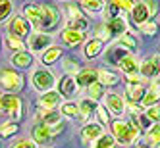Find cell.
Segmentation results:
<instances>
[{
	"instance_id": "cell-1",
	"label": "cell",
	"mask_w": 160,
	"mask_h": 148,
	"mask_svg": "<svg viewBox=\"0 0 160 148\" xmlns=\"http://www.w3.org/2000/svg\"><path fill=\"white\" fill-rule=\"evenodd\" d=\"M23 17L29 21L31 29L35 27L37 33H44V35L58 31L62 25V14L52 4H25Z\"/></svg>"
},
{
	"instance_id": "cell-2",
	"label": "cell",
	"mask_w": 160,
	"mask_h": 148,
	"mask_svg": "<svg viewBox=\"0 0 160 148\" xmlns=\"http://www.w3.org/2000/svg\"><path fill=\"white\" fill-rule=\"evenodd\" d=\"M114 141H116L120 146H129L133 144L137 139H139L141 135V129H139V121H137L135 117L123 121V119H116L112 123V133Z\"/></svg>"
},
{
	"instance_id": "cell-3",
	"label": "cell",
	"mask_w": 160,
	"mask_h": 148,
	"mask_svg": "<svg viewBox=\"0 0 160 148\" xmlns=\"http://www.w3.org/2000/svg\"><path fill=\"white\" fill-rule=\"evenodd\" d=\"M31 85L35 90H39L41 94H44V93H48V90L54 88L56 77L48 67H37V69H33V73H31Z\"/></svg>"
},
{
	"instance_id": "cell-4",
	"label": "cell",
	"mask_w": 160,
	"mask_h": 148,
	"mask_svg": "<svg viewBox=\"0 0 160 148\" xmlns=\"http://www.w3.org/2000/svg\"><path fill=\"white\" fill-rule=\"evenodd\" d=\"M23 87V75L14 67H0V88L6 93L16 94L18 90Z\"/></svg>"
},
{
	"instance_id": "cell-5",
	"label": "cell",
	"mask_w": 160,
	"mask_h": 148,
	"mask_svg": "<svg viewBox=\"0 0 160 148\" xmlns=\"http://www.w3.org/2000/svg\"><path fill=\"white\" fill-rule=\"evenodd\" d=\"M0 113H4V116L12 117L14 119H19L23 116V100H21L18 94H2L0 96Z\"/></svg>"
},
{
	"instance_id": "cell-6",
	"label": "cell",
	"mask_w": 160,
	"mask_h": 148,
	"mask_svg": "<svg viewBox=\"0 0 160 148\" xmlns=\"http://www.w3.org/2000/svg\"><path fill=\"white\" fill-rule=\"evenodd\" d=\"M62 129H64V123L62 125H56V127H47V125L37 123L35 127H33V131H31V139L37 142V146L39 144H48V142H52V139Z\"/></svg>"
},
{
	"instance_id": "cell-7",
	"label": "cell",
	"mask_w": 160,
	"mask_h": 148,
	"mask_svg": "<svg viewBox=\"0 0 160 148\" xmlns=\"http://www.w3.org/2000/svg\"><path fill=\"white\" fill-rule=\"evenodd\" d=\"M31 25H29V21L23 17V16H14L12 19L8 21V35L10 37H16L19 41H23L31 35Z\"/></svg>"
},
{
	"instance_id": "cell-8",
	"label": "cell",
	"mask_w": 160,
	"mask_h": 148,
	"mask_svg": "<svg viewBox=\"0 0 160 148\" xmlns=\"http://www.w3.org/2000/svg\"><path fill=\"white\" fill-rule=\"evenodd\" d=\"M139 75L141 79H158L160 77V56H148L145 62L139 64Z\"/></svg>"
},
{
	"instance_id": "cell-9",
	"label": "cell",
	"mask_w": 160,
	"mask_h": 148,
	"mask_svg": "<svg viewBox=\"0 0 160 148\" xmlns=\"http://www.w3.org/2000/svg\"><path fill=\"white\" fill-rule=\"evenodd\" d=\"M52 44H54L52 35H44V33H37V31L29 35V52L31 54H42Z\"/></svg>"
},
{
	"instance_id": "cell-10",
	"label": "cell",
	"mask_w": 160,
	"mask_h": 148,
	"mask_svg": "<svg viewBox=\"0 0 160 148\" xmlns=\"http://www.w3.org/2000/svg\"><path fill=\"white\" fill-rule=\"evenodd\" d=\"M73 79H75V83H77L79 88H81V87L89 88L93 83L98 81V69H97V67H81V71H79Z\"/></svg>"
},
{
	"instance_id": "cell-11",
	"label": "cell",
	"mask_w": 160,
	"mask_h": 148,
	"mask_svg": "<svg viewBox=\"0 0 160 148\" xmlns=\"http://www.w3.org/2000/svg\"><path fill=\"white\" fill-rule=\"evenodd\" d=\"M104 108H108V112H112L114 116H122V113H125V102L116 93H106V96H104Z\"/></svg>"
},
{
	"instance_id": "cell-12",
	"label": "cell",
	"mask_w": 160,
	"mask_h": 148,
	"mask_svg": "<svg viewBox=\"0 0 160 148\" xmlns=\"http://www.w3.org/2000/svg\"><path fill=\"white\" fill-rule=\"evenodd\" d=\"M10 64L14 65V69H29V67H33V64H35V56H33L31 52H16L10 56Z\"/></svg>"
},
{
	"instance_id": "cell-13",
	"label": "cell",
	"mask_w": 160,
	"mask_h": 148,
	"mask_svg": "<svg viewBox=\"0 0 160 148\" xmlns=\"http://www.w3.org/2000/svg\"><path fill=\"white\" fill-rule=\"evenodd\" d=\"M104 29H106V33H108L110 39L112 37L120 39L123 33L128 31V21L123 19V16L122 17H116V19H108V21H104Z\"/></svg>"
},
{
	"instance_id": "cell-14",
	"label": "cell",
	"mask_w": 160,
	"mask_h": 148,
	"mask_svg": "<svg viewBox=\"0 0 160 148\" xmlns=\"http://www.w3.org/2000/svg\"><path fill=\"white\" fill-rule=\"evenodd\" d=\"M58 93L62 98H73L77 93H79V87L75 83V79L70 77V75H66L62 77L60 81H58Z\"/></svg>"
},
{
	"instance_id": "cell-15",
	"label": "cell",
	"mask_w": 160,
	"mask_h": 148,
	"mask_svg": "<svg viewBox=\"0 0 160 148\" xmlns=\"http://www.w3.org/2000/svg\"><path fill=\"white\" fill-rule=\"evenodd\" d=\"M131 19H133V23L137 27L147 23V21H151V12H148L147 2H135L133 4V8H131Z\"/></svg>"
},
{
	"instance_id": "cell-16",
	"label": "cell",
	"mask_w": 160,
	"mask_h": 148,
	"mask_svg": "<svg viewBox=\"0 0 160 148\" xmlns=\"http://www.w3.org/2000/svg\"><path fill=\"white\" fill-rule=\"evenodd\" d=\"M104 133L102 131V125H98V123H85L83 125V129H81V142H85V144H91V142H95L98 136Z\"/></svg>"
},
{
	"instance_id": "cell-17",
	"label": "cell",
	"mask_w": 160,
	"mask_h": 148,
	"mask_svg": "<svg viewBox=\"0 0 160 148\" xmlns=\"http://www.w3.org/2000/svg\"><path fill=\"white\" fill-rule=\"evenodd\" d=\"M37 121L41 125H47V127H56V125H62V116L60 112H54V110H39Z\"/></svg>"
},
{
	"instance_id": "cell-18",
	"label": "cell",
	"mask_w": 160,
	"mask_h": 148,
	"mask_svg": "<svg viewBox=\"0 0 160 148\" xmlns=\"http://www.w3.org/2000/svg\"><path fill=\"white\" fill-rule=\"evenodd\" d=\"M56 106H62V96L58 90H48L39 98V108L41 110H56Z\"/></svg>"
},
{
	"instance_id": "cell-19",
	"label": "cell",
	"mask_w": 160,
	"mask_h": 148,
	"mask_svg": "<svg viewBox=\"0 0 160 148\" xmlns=\"http://www.w3.org/2000/svg\"><path fill=\"white\" fill-rule=\"evenodd\" d=\"M145 93H147V88H145L143 83H137V85L125 83V96H128V102H131V104H139V102H143Z\"/></svg>"
},
{
	"instance_id": "cell-20",
	"label": "cell",
	"mask_w": 160,
	"mask_h": 148,
	"mask_svg": "<svg viewBox=\"0 0 160 148\" xmlns=\"http://www.w3.org/2000/svg\"><path fill=\"white\" fill-rule=\"evenodd\" d=\"M128 54H131L129 50H125V48H122L120 44H114L112 48H108L106 50V54H104V60H106V64H110V65H118L125 56Z\"/></svg>"
},
{
	"instance_id": "cell-21",
	"label": "cell",
	"mask_w": 160,
	"mask_h": 148,
	"mask_svg": "<svg viewBox=\"0 0 160 148\" xmlns=\"http://www.w3.org/2000/svg\"><path fill=\"white\" fill-rule=\"evenodd\" d=\"M102 50H104V42L98 41L97 37H93V39H89V41L85 42L83 54H85V58L93 60V58H98V56L102 54Z\"/></svg>"
},
{
	"instance_id": "cell-22",
	"label": "cell",
	"mask_w": 160,
	"mask_h": 148,
	"mask_svg": "<svg viewBox=\"0 0 160 148\" xmlns=\"http://www.w3.org/2000/svg\"><path fill=\"white\" fill-rule=\"evenodd\" d=\"M62 54H64V48L60 46V44H52L50 48H47L41 54V64L42 65H52L56 60H60Z\"/></svg>"
},
{
	"instance_id": "cell-23",
	"label": "cell",
	"mask_w": 160,
	"mask_h": 148,
	"mask_svg": "<svg viewBox=\"0 0 160 148\" xmlns=\"http://www.w3.org/2000/svg\"><path fill=\"white\" fill-rule=\"evenodd\" d=\"M158 100H160V81H152V85L147 88V93H145V96H143V102H141V104L147 106V108H151V106L156 104Z\"/></svg>"
},
{
	"instance_id": "cell-24",
	"label": "cell",
	"mask_w": 160,
	"mask_h": 148,
	"mask_svg": "<svg viewBox=\"0 0 160 148\" xmlns=\"http://www.w3.org/2000/svg\"><path fill=\"white\" fill-rule=\"evenodd\" d=\"M60 37H62L64 44H68V46H77V44H81L85 41V33H79L73 29H64Z\"/></svg>"
},
{
	"instance_id": "cell-25",
	"label": "cell",
	"mask_w": 160,
	"mask_h": 148,
	"mask_svg": "<svg viewBox=\"0 0 160 148\" xmlns=\"http://www.w3.org/2000/svg\"><path fill=\"white\" fill-rule=\"evenodd\" d=\"M118 67L125 73V75H133V73H139V62H137L135 54H128L125 58L118 64Z\"/></svg>"
},
{
	"instance_id": "cell-26",
	"label": "cell",
	"mask_w": 160,
	"mask_h": 148,
	"mask_svg": "<svg viewBox=\"0 0 160 148\" xmlns=\"http://www.w3.org/2000/svg\"><path fill=\"white\" fill-rule=\"evenodd\" d=\"M118 81H120V75L118 73L106 69V67L98 69V83L102 87H114V85H118Z\"/></svg>"
},
{
	"instance_id": "cell-27",
	"label": "cell",
	"mask_w": 160,
	"mask_h": 148,
	"mask_svg": "<svg viewBox=\"0 0 160 148\" xmlns=\"http://www.w3.org/2000/svg\"><path fill=\"white\" fill-rule=\"evenodd\" d=\"M145 142H147V148L160 146V123L152 125V127L145 133Z\"/></svg>"
},
{
	"instance_id": "cell-28",
	"label": "cell",
	"mask_w": 160,
	"mask_h": 148,
	"mask_svg": "<svg viewBox=\"0 0 160 148\" xmlns=\"http://www.w3.org/2000/svg\"><path fill=\"white\" fill-rule=\"evenodd\" d=\"M77 104H79V116L81 117H89L91 113H95L97 108H98V102L91 100V98H83V100H79Z\"/></svg>"
},
{
	"instance_id": "cell-29",
	"label": "cell",
	"mask_w": 160,
	"mask_h": 148,
	"mask_svg": "<svg viewBox=\"0 0 160 148\" xmlns=\"http://www.w3.org/2000/svg\"><path fill=\"white\" fill-rule=\"evenodd\" d=\"M66 29H73V31H79V33H87V29H89V19L85 16L68 19V27Z\"/></svg>"
},
{
	"instance_id": "cell-30",
	"label": "cell",
	"mask_w": 160,
	"mask_h": 148,
	"mask_svg": "<svg viewBox=\"0 0 160 148\" xmlns=\"http://www.w3.org/2000/svg\"><path fill=\"white\" fill-rule=\"evenodd\" d=\"M12 14H14V2L12 0H0V25H2L6 19H12Z\"/></svg>"
},
{
	"instance_id": "cell-31",
	"label": "cell",
	"mask_w": 160,
	"mask_h": 148,
	"mask_svg": "<svg viewBox=\"0 0 160 148\" xmlns=\"http://www.w3.org/2000/svg\"><path fill=\"white\" fill-rule=\"evenodd\" d=\"M60 116L77 117V116H79V104H77V102H62V106H60Z\"/></svg>"
},
{
	"instance_id": "cell-32",
	"label": "cell",
	"mask_w": 160,
	"mask_h": 148,
	"mask_svg": "<svg viewBox=\"0 0 160 148\" xmlns=\"http://www.w3.org/2000/svg\"><path fill=\"white\" fill-rule=\"evenodd\" d=\"M118 44H120L122 48H125V50H129V52L137 48V41H135V37L131 35L129 31H125L123 35H122V37L118 39Z\"/></svg>"
},
{
	"instance_id": "cell-33",
	"label": "cell",
	"mask_w": 160,
	"mask_h": 148,
	"mask_svg": "<svg viewBox=\"0 0 160 148\" xmlns=\"http://www.w3.org/2000/svg\"><path fill=\"white\" fill-rule=\"evenodd\" d=\"M87 90H89V96H87V98L95 100V102H98L102 96H106V87H102L98 81H97V83H93V85H91Z\"/></svg>"
},
{
	"instance_id": "cell-34",
	"label": "cell",
	"mask_w": 160,
	"mask_h": 148,
	"mask_svg": "<svg viewBox=\"0 0 160 148\" xmlns=\"http://www.w3.org/2000/svg\"><path fill=\"white\" fill-rule=\"evenodd\" d=\"M114 144H116L114 136L108 135V133H102L95 142H91V148H110V146H114Z\"/></svg>"
},
{
	"instance_id": "cell-35",
	"label": "cell",
	"mask_w": 160,
	"mask_h": 148,
	"mask_svg": "<svg viewBox=\"0 0 160 148\" xmlns=\"http://www.w3.org/2000/svg\"><path fill=\"white\" fill-rule=\"evenodd\" d=\"M79 8L87 10L91 14H97V12H102L104 2H100V0H83V2H79Z\"/></svg>"
},
{
	"instance_id": "cell-36",
	"label": "cell",
	"mask_w": 160,
	"mask_h": 148,
	"mask_svg": "<svg viewBox=\"0 0 160 148\" xmlns=\"http://www.w3.org/2000/svg\"><path fill=\"white\" fill-rule=\"evenodd\" d=\"M102 12H104V19H116V17H122V10L116 6V2H108L104 8H102Z\"/></svg>"
},
{
	"instance_id": "cell-37",
	"label": "cell",
	"mask_w": 160,
	"mask_h": 148,
	"mask_svg": "<svg viewBox=\"0 0 160 148\" xmlns=\"http://www.w3.org/2000/svg\"><path fill=\"white\" fill-rule=\"evenodd\" d=\"M64 71L70 77H75L79 71H81V65H79V62L73 60V58H66L64 60Z\"/></svg>"
},
{
	"instance_id": "cell-38",
	"label": "cell",
	"mask_w": 160,
	"mask_h": 148,
	"mask_svg": "<svg viewBox=\"0 0 160 148\" xmlns=\"http://www.w3.org/2000/svg\"><path fill=\"white\" fill-rule=\"evenodd\" d=\"M18 129H19V127H18L16 121H6V123L0 125V136H2V139H8V136L16 135Z\"/></svg>"
},
{
	"instance_id": "cell-39",
	"label": "cell",
	"mask_w": 160,
	"mask_h": 148,
	"mask_svg": "<svg viewBox=\"0 0 160 148\" xmlns=\"http://www.w3.org/2000/svg\"><path fill=\"white\" fill-rule=\"evenodd\" d=\"M6 44H8V48L10 50H14V54L16 52H25V42L23 41H19V39H16V37H6Z\"/></svg>"
},
{
	"instance_id": "cell-40",
	"label": "cell",
	"mask_w": 160,
	"mask_h": 148,
	"mask_svg": "<svg viewBox=\"0 0 160 148\" xmlns=\"http://www.w3.org/2000/svg\"><path fill=\"white\" fill-rule=\"evenodd\" d=\"M8 148H37V142L33 139H29V136H21V139L14 141Z\"/></svg>"
},
{
	"instance_id": "cell-41",
	"label": "cell",
	"mask_w": 160,
	"mask_h": 148,
	"mask_svg": "<svg viewBox=\"0 0 160 148\" xmlns=\"http://www.w3.org/2000/svg\"><path fill=\"white\" fill-rule=\"evenodd\" d=\"M137 29H139L143 35H156V33H158V25L154 23L152 19H151V21H147V23H143V25H139Z\"/></svg>"
},
{
	"instance_id": "cell-42",
	"label": "cell",
	"mask_w": 160,
	"mask_h": 148,
	"mask_svg": "<svg viewBox=\"0 0 160 148\" xmlns=\"http://www.w3.org/2000/svg\"><path fill=\"white\" fill-rule=\"evenodd\" d=\"M95 113H97V117H98V125H108L110 123V116H108V112H106L104 106H98Z\"/></svg>"
},
{
	"instance_id": "cell-43",
	"label": "cell",
	"mask_w": 160,
	"mask_h": 148,
	"mask_svg": "<svg viewBox=\"0 0 160 148\" xmlns=\"http://www.w3.org/2000/svg\"><path fill=\"white\" fill-rule=\"evenodd\" d=\"M145 113H147V117L151 119V121H158V119H160V106L154 104V106H151V108H147Z\"/></svg>"
},
{
	"instance_id": "cell-44",
	"label": "cell",
	"mask_w": 160,
	"mask_h": 148,
	"mask_svg": "<svg viewBox=\"0 0 160 148\" xmlns=\"http://www.w3.org/2000/svg\"><path fill=\"white\" fill-rule=\"evenodd\" d=\"M66 10H68V14H70V19H73V17H81V16H83L81 10H79L77 6H73V4H68Z\"/></svg>"
},
{
	"instance_id": "cell-45",
	"label": "cell",
	"mask_w": 160,
	"mask_h": 148,
	"mask_svg": "<svg viewBox=\"0 0 160 148\" xmlns=\"http://www.w3.org/2000/svg\"><path fill=\"white\" fill-rule=\"evenodd\" d=\"M125 110H128L129 113H133V116H139V113L143 112L139 104H131V102H128V104H125Z\"/></svg>"
},
{
	"instance_id": "cell-46",
	"label": "cell",
	"mask_w": 160,
	"mask_h": 148,
	"mask_svg": "<svg viewBox=\"0 0 160 148\" xmlns=\"http://www.w3.org/2000/svg\"><path fill=\"white\" fill-rule=\"evenodd\" d=\"M125 79H128V83H131V85H137V83H141V81H143L139 73H133V75H125Z\"/></svg>"
},
{
	"instance_id": "cell-47",
	"label": "cell",
	"mask_w": 160,
	"mask_h": 148,
	"mask_svg": "<svg viewBox=\"0 0 160 148\" xmlns=\"http://www.w3.org/2000/svg\"><path fill=\"white\" fill-rule=\"evenodd\" d=\"M131 148H147V146H143V144H137V146H131Z\"/></svg>"
},
{
	"instance_id": "cell-48",
	"label": "cell",
	"mask_w": 160,
	"mask_h": 148,
	"mask_svg": "<svg viewBox=\"0 0 160 148\" xmlns=\"http://www.w3.org/2000/svg\"><path fill=\"white\" fill-rule=\"evenodd\" d=\"M110 148H122V146H120V144L116 142V144H114V146H110Z\"/></svg>"
},
{
	"instance_id": "cell-49",
	"label": "cell",
	"mask_w": 160,
	"mask_h": 148,
	"mask_svg": "<svg viewBox=\"0 0 160 148\" xmlns=\"http://www.w3.org/2000/svg\"><path fill=\"white\" fill-rule=\"evenodd\" d=\"M0 46H2V39H0Z\"/></svg>"
},
{
	"instance_id": "cell-50",
	"label": "cell",
	"mask_w": 160,
	"mask_h": 148,
	"mask_svg": "<svg viewBox=\"0 0 160 148\" xmlns=\"http://www.w3.org/2000/svg\"><path fill=\"white\" fill-rule=\"evenodd\" d=\"M0 96H2V93H0Z\"/></svg>"
}]
</instances>
